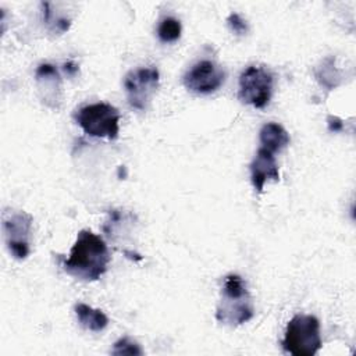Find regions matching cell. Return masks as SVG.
<instances>
[{
	"instance_id": "4",
	"label": "cell",
	"mask_w": 356,
	"mask_h": 356,
	"mask_svg": "<svg viewBox=\"0 0 356 356\" xmlns=\"http://www.w3.org/2000/svg\"><path fill=\"white\" fill-rule=\"evenodd\" d=\"M75 121L85 134L93 138L114 140L120 132V111L110 103L97 102L82 106L75 113Z\"/></svg>"
},
{
	"instance_id": "9",
	"label": "cell",
	"mask_w": 356,
	"mask_h": 356,
	"mask_svg": "<svg viewBox=\"0 0 356 356\" xmlns=\"http://www.w3.org/2000/svg\"><path fill=\"white\" fill-rule=\"evenodd\" d=\"M35 81L43 103L47 107L58 108L61 103V76L53 64H40L35 71Z\"/></svg>"
},
{
	"instance_id": "18",
	"label": "cell",
	"mask_w": 356,
	"mask_h": 356,
	"mask_svg": "<svg viewBox=\"0 0 356 356\" xmlns=\"http://www.w3.org/2000/svg\"><path fill=\"white\" fill-rule=\"evenodd\" d=\"M64 70H65V72L68 74V75H75L76 72H78V65L74 63V61H68V63H65L64 64Z\"/></svg>"
},
{
	"instance_id": "7",
	"label": "cell",
	"mask_w": 356,
	"mask_h": 356,
	"mask_svg": "<svg viewBox=\"0 0 356 356\" xmlns=\"http://www.w3.org/2000/svg\"><path fill=\"white\" fill-rule=\"evenodd\" d=\"M33 218L26 211H13L3 216V234L10 254L17 260L28 257Z\"/></svg>"
},
{
	"instance_id": "13",
	"label": "cell",
	"mask_w": 356,
	"mask_h": 356,
	"mask_svg": "<svg viewBox=\"0 0 356 356\" xmlns=\"http://www.w3.org/2000/svg\"><path fill=\"white\" fill-rule=\"evenodd\" d=\"M334 61H335V58H334L332 56H328V57H325V58L320 63V65L314 70V76H316L317 82H318L323 88H325V89H328V90L335 89V88L341 83V79H342L341 72H339V70L335 67Z\"/></svg>"
},
{
	"instance_id": "2",
	"label": "cell",
	"mask_w": 356,
	"mask_h": 356,
	"mask_svg": "<svg viewBox=\"0 0 356 356\" xmlns=\"http://www.w3.org/2000/svg\"><path fill=\"white\" fill-rule=\"evenodd\" d=\"M253 316L254 307L246 281L238 274H228L224 278L216 309L217 321L228 327H238Z\"/></svg>"
},
{
	"instance_id": "14",
	"label": "cell",
	"mask_w": 356,
	"mask_h": 356,
	"mask_svg": "<svg viewBox=\"0 0 356 356\" xmlns=\"http://www.w3.org/2000/svg\"><path fill=\"white\" fill-rule=\"evenodd\" d=\"M182 26L175 17H164L156 29L157 38L161 43H174L181 38Z\"/></svg>"
},
{
	"instance_id": "12",
	"label": "cell",
	"mask_w": 356,
	"mask_h": 356,
	"mask_svg": "<svg viewBox=\"0 0 356 356\" xmlns=\"http://www.w3.org/2000/svg\"><path fill=\"white\" fill-rule=\"evenodd\" d=\"M74 310L78 323L89 331L100 332L108 324V317L100 309H93L85 303H76Z\"/></svg>"
},
{
	"instance_id": "3",
	"label": "cell",
	"mask_w": 356,
	"mask_h": 356,
	"mask_svg": "<svg viewBox=\"0 0 356 356\" xmlns=\"http://www.w3.org/2000/svg\"><path fill=\"white\" fill-rule=\"evenodd\" d=\"M281 346L293 356H313L321 348L320 321L312 314L293 316L285 328Z\"/></svg>"
},
{
	"instance_id": "16",
	"label": "cell",
	"mask_w": 356,
	"mask_h": 356,
	"mask_svg": "<svg viewBox=\"0 0 356 356\" xmlns=\"http://www.w3.org/2000/svg\"><path fill=\"white\" fill-rule=\"evenodd\" d=\"M227 24L229 26V29L238 35V36H243L248 33L249 28H248V24L246 21L238 14V13H231L227 18Z\"/></svg>"
},
{
	"instance_id": "6",
	"label": "cell",
	"mask_w": 356,
	"mask_h": 356,
	"mask_svg": "<svg viewBox=\"0 0 356 356\" xmlns=\"http://www.w3.org/2000/svg\"><path fill=\"white\" fill-rule=\"evenodd\" d=\"M160 83V72L156 67H139L124 76V89L128 104L139 111L147 108Z\"/></svg>"
},
{
	"instance_id": "5",
	"label": "cell",
	"mask_w": 356,
	"mask_h": 356,
	"mask_svg": "<svg viewBox=\"0 0 356 356\" xmlns=\"http://www.w3.org/2000/svg\"><path fill=\"white\" fill-rule=\"evenodd\" d=\"M274 75L263 65H249L239 75L238 99L254 108H264L273 96Z\"/></svg>"
},
{
	"instance_id": "10",
	"label": "cell",
	"mask_w": 356,
	"mask_h": 356,
	"mask_svg": "<svg viewBox=\"0 0 356 356\" xmlns=\"http://www.w3.org/2000/svg\"><path fill=\"white\" fill-rule=\"evenodd\" d=\"M250 181L257 192H263L267 181L277 182L280 179V170L274 153L259 147L249 165Z\"/></svg>"
},
{
	"instance_id": "11",
	"label": "cell",
	"mask_w": 356,
	"mask_h": 356,
	"mask_svg": "<svg viewBox=\"0 0 356 356\" xmlns=\"http://www.w3.org/2000/svg\"><path fill=\"white\" fill-rule=\"evenodd\" d=\"M259 140L260 147L275 154L277 152H281L289 145L291 138L282 125L277 122H267L260 128Z\"/></svg>"
},
{
	"instance_id": "17",
	"label": "cell",
	"mask_w": 356,
	"mask_h": 356,
	"mask_svg": "<svg viewBox=\"0 0 356 356\" xmlns=\"http://www.w3.org/2000/svg\"><path fill=\"white\" fill-rule=\"evenodd\" d=\"M327 124H328V129L331 132H341L343 129V122L341 118L334 117V115H328L327 118Z\"/></svg>"
},
{
	"instance_id": "15",
	"label": "cell",
	"mask_w": 356,
	"mask_h": 356,
	"mask_svg": "<svg viewBox=\"0 0 356 356\" xmlns=\"http://www.w3.org/2000/svg\"><path fill=\"white\" fill-rule=\"evenodd\" d=\"M111 355H143V349L140 348V345L135 341H132L128 337L120 338L117 342H114L113 349H111Z\"/></svg>"
},
{
	"instance_id": "8",
	"label": "cell",
	"mask_w": 356,
	"mask_h": 356,
	"mask_svg": "<svg viewBox=\"0 0 356 356\" xmlns=\"http://www.w3.org/2000/svg\"><path fill=\"white\" fill-rule=\"evenodd\" d=\"M225 71L213 60L203 58L195 63L182 76L184 86L196 95H210L225 82Z\"/></svg>"
},
{
	"instance_id": "1",
	"label": "cell",
	"mask_w": 356,
	"mask_h": 356,
	"mask_svg": "<svg viewBox=\"0 0 356 356\" xmlns=\"http://www.w3.org/2000/svg\"><path fill=\"white\" fill-rule=\"evenodd\" d=\"M111 257L102 236L90 229L78 232L76 239L64 259L63 270L74 278L85 282L97 281L106 271Z\"/></svg>"
}]
</instances>
